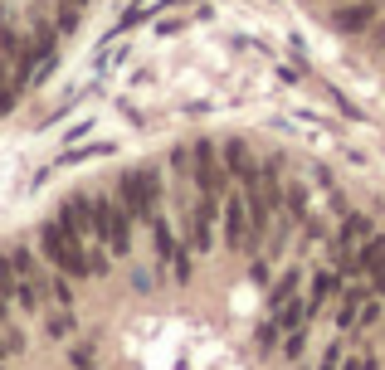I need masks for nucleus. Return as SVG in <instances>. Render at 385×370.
Masks as SVG:
<instances>
[{
  "mask_svg": "<svg viewBox=\"0 0 385 370\" xmlns=\"http://www.w3.org/2000/svg\"><path fill=\"white\" fill-rule=\"evenodd\" d=\"M366 39H371V44H381V49H385V15L376 20V25H371V34H366Z\"/></svg>",
  "mask_w": 385,
  "mask_h": 370,
  "instance_id": "423d86ee",
  "label": "nucleus"
},
{
  "mask_svg": "<svg viewBox=\"0 0 385 370\" xmlns=\"http://www.w3.org/2000/svg\"><path fill=\"white\" fill-rule=\"evenodd\" d=\"M44 331H49V341H69V336L79 331L74 307H49V312H44Z\"/></svg>",
  "mask_w": 385,
  "mask_h": 370,
  "instance_id": "20e7f679",
  "label": "nucleus"
},
{
  "mask_svg": "<svg viewBox=\"0 0 385 370\" xmlns=\"http://www.w3.org/2000/svg\"><path fill=\"white\" fill-rule=\"evenodd\" d=\"M39 259L49 263V268H59V273H69L74 282H88L93 278V244L88 239H79L74 229H64L59 224V214H49L44 224H39Z\"/></svg>",
  "mask_w": 385,
  "mask_h": 370,
  "instance_id": "f257e3e1",
  "label": "nucleus"
},
{
  "mask_svg": "<svg viewBox=\"0 0 385 370\" xmlns=\"http://www.w3.org/2000/svg\"><path fill=\"white\" fill-rule=\"evenodd\" d=\"M376 20H381V15H376V0H342V5L332 10V25H337L342 34H371Z\"/></svg>",
  "mask_w": 385,
  "mask_h": 370,
  "instance_id": "7ed1b4c3",
  "label": "nucleus"
},
{
  "mask_svg": "<svg viewBox=\"0 0 385 370\" xmlns=\"http://www.w3.org/2000/svg\"><path fill=\"white\" fill-rule=\"evenodd\" d=\"M112 190H117V200L127 205V214H132L137 224H151V219L161 214V200H166V176H161V166L122 171Z\"/></svg>",
  "mask_w": 385,
  "mask_h": 370,
  "instance_id": "f03ea898",
  "label": "nucleus"
},
{
  "mask_svg": "<svg viewBox=\"0 0 385 370\" xmlns=\"http://www.w3.org/2000/svg\"><path fill=\"white\" fill-rule=\"evenodd\" d=\"M302 346H307V327H297V331H283V341H278L283 361H297V356H302Z\"/></svg>",
  "mask_w": 385,
  "mask_h": 370,
  "instance_id": "39448f33",
  "label": "nucleus"
}]
</instances>
